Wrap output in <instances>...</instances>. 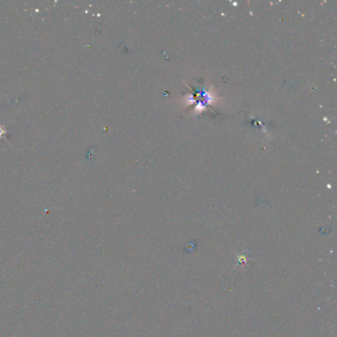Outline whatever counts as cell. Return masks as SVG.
Masks as SVG:
<instances>
[{
  "label": "cell",
  "mask_w": 337,
  "mask_h": 337,
  "mask_svg": "<svg viewBox=\"0 0 337 337\" xmlns=\"http://www.w3.org/2000/svg\"><path fill=\"white\" fill-rule=\"evenodd\" d=\"M5 134H6V130L2 126H0V138H2Z\"/></svg>",
  "instance_id": "1"
}]
</instances>
